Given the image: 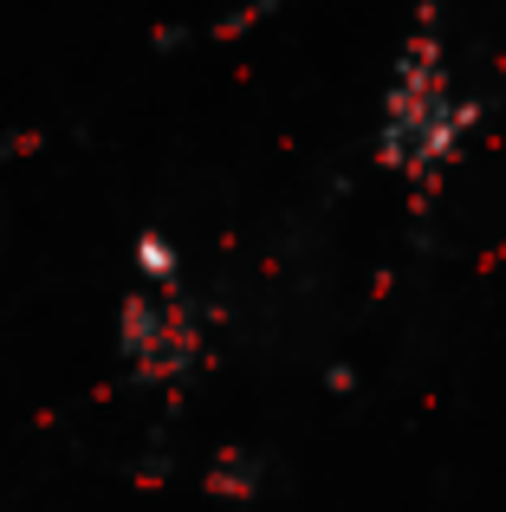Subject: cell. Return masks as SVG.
<instances>
[{
	"label": "cell",
	"instance_id": "cell-1",
	"mask_svg": "<svg viewBox=\"0 0 506 512\" xmlns=\"http://www.w3.org/2000/svg\"><path fill=\"white\" fill-rule=\"evenodd\" d=\"M150 273H176V253H163V240H143V253H137Z\"/></svg>",
	"mask_w": 506,
	"mask_h": 512
}]
</instances>
